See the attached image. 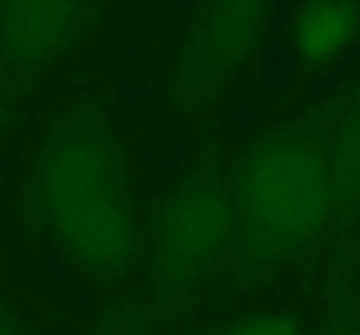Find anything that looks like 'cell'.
I'll list each match as a JSON object with an SVG mask.
<instances>
[{"instance_id":"obj_9","label":"cell","mask_w":360,"mask_h":335,"mask_svg":"<svg viewBox=\"0 0 360 335\" xmlns=\"http://www.w3.org/2000/svg\"><path fill=\"white\" fill-rule=\"evenodd\" d=\"M0 335H21L18 332V325H14V318H11L4 308H0Z\"/></svg>"},{"instance_id":"obj_7","label":"cell","mask_w":360,"mask_h":335,"mask_svg":"<svg viewBox=\"0 0 360 335\" xmlns=\"http://www.w3.org/2000/svg\"><path fill=\"white\" fill-rule=\"evenodd\" d=\"M329 161H333L336 206H343L347 214H360V95L350 102V109L340 122Z\"/></svg>"},{"instance_id":"obj_8","label":"cell","mask_w":360,"mask_h":335,"mask_svg":"<svg viewBox=\"0 0 360 335\" xmlns=\"http://www.w3.org/2000/svg\"><path fill=\"white\" fill-rule=\"evenodd\" d=\"M231 335H297V329L283 318H259V322H248V325L235 329Z\"/></svg>"},{"instance_id":"obj_3","label":"cell","mask_w":360,"mask_h":335,"mask_svg":"<svg viewBox=\"0 0 360 335\" xmlns=\"http://www.w3.org/2000/svg\"><path fill=\"white\" fill-rule=\"evenodd\" d=\"M231 199L203 175H189L168 189L150 221V262L168 283L203 280L228 251L231 241Z\"/></svg>"},{"instance_id":"obj_2","label":"cell","mask_w":360,"mask_h":335,"mask_svg":"<svg viewBox=\"0 0 360 335\" xmlns=\"http://www.w3.org/2000/svg\"><path fill=\"white\" fill-rule=\"evenodd\" d=\"M238 203L259 244L290 251L311 241L336 210L329 150L297 129L262 136L241 164Z\"/></svg>"},{"instance_id":"obj_6","label":"cell","mask_w":360,"mask_h":335,"mask_svg":"<svg viewBox=\"0 0 360 335\" xmlns=\"http://www.w3.org/2000/svg\"><path fill=\"white\" fill-rule=\"evenodd\" d=\"M294 49L308 63H329L350 49L360 35V7L357 4H304L294 11L290 21Z\"/></svg>"},{"instance_id":"obj_1","label":"cell","mask_w":360,"mask_h":335,"mask_svg":"<svg viewBox=\"0 0 360 335\" xmlns=\"http://www.w3.org/2000/svg\"><path fill=\"white\" fill-rule=\"evenodd\" d=\"M32 189L56 244L95 276L122 272L136 251V206L120 140L91 115L56 122L32 164Z\"/></svg>"},{"instance_id":"obj_4","label":"cell","mask_w":360,"mask_h":335,"mask_svg":"<svg viewBox=\"0 0 360 335\" xmlns=\"http://www.w3.org/2000/svg\"><path fill=\"white\" fill-rule=\"evenodd\" d=\"M266 18L269 11L262 4H221L203 11L182 46V84L189 91H214L231 81L262 46Z\"/></svg>"},{"instance_id":"obj_10","label":"cell","mask_w":360,"mask_h":335,"mask_svg":"<svg viewBox=\"0 0 360 335\" xmlns=\"http://www.w3.org/2000/svg\"><path fill=\"white\" fill-rule=\"evenodd\" d=\"M329 335H360V325H343V329H336V332Z\"/></svg>"},{"instance_id":"obj_5","label":"cell","mask_w":360,"mask_h":335,"mask_svg":"<svg viewBox=\"0 0 360 335\" xmlns=\"http://www.w3.org/2000/svg\"><path fill=\"white\" fill-rule=\"evenodd\" d=\"M81 32V11L53 0L0 4V63L39 70L60 60Z\"/></svg>"}]
</instances>
